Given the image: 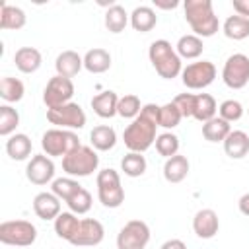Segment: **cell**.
<instances>
[{"instance_id":"obj_1","label":"cell","mask_w":249,"mask_h":249,"mask_svg":"<svg viewBox=\"0 0 249 249\" xmlns=\"http://www.w3.org/2000/svg\"><path fill=\"white\" fill-rule=\"evenodd\" d=\"M160 126V105L156 103H146L140 111V115L136 119H132V123L124 128L123 132V140L124 146L130 152H146L152 144H156V128Z\"/></svg>"},{"instance_id":"obj_2","label":"cell","mask_w":249,"mask_h":249,"mask_svg":"<svg viewBox=\"0 0 249 249\" xmlns=\"http://www.w3.org/2000/svg\"><path fill=\"white\" fill-rule=\"evenodd\" d=\"M183 10L187 23L191 25L196 37H212L218 31L220 23L210 0H187L183 4Z\"/></svg>"},{"instance_id":"obj_3","label":"cell","mask_w":249,"mask_h":249,"mask_svg":"<svg viewBox=\"0 0 249 249\" xmlns=\"http://www.w3.org/2000/svg\"><path fill=\"white\" fill-rule=\"evenodd\" d=\"M148 56H150V62L156 68V72L165 80H173L183 72L181 56L171 47V43L165 39L154 41L148 49Z\"/></svg>"},{"instance_id":"obj_4","label":"cell","mask_w":249,"mask_h":249,"mask_svg":"<svg viewBox=\"0 0 249 249\" xmlns=\"http://www.w3.org/2000/svg\"><path fill=\"white\" fill-rule=\"evenodd\" d=\"M99 167V156L91 146H80L62 158V171L70 177H88Z\"/></svg>"},{"instance_id":"obj_5","label":"cell","mask_w":249,"mask_h":249,"mask_svg":"<svg viewBox=\"0 0 249 249\" xmlns=\"http://www.w3.org/2000/svg\"><path fill=\"white\" fill-rule=\"evenodd\" d=\"M80 146L78 134L66 128H51L41 136V148L49 158H64Z\"/></svg>"},{"instance_id":"obj_6","label":"cell","mask_w":249,"mask_h":249,"mask_svg":"<svg viewBox=\"0 0 249 249\" xmlns=\"http://www.w3.org/2000/svg\"><path fill=\"white\" fill-rule=\"evenodd\" d=\"M97 196L99 202L107 208H119L124 200V189L121 185V177L115 169L107 167L97 173Z\"/></svg>"},{"instance_id":"obj_7","label":"cell","mask_w":249,"mask_h":249,"mask_svg":"<svg viewBox=\"0 0 249 249\" xmlns=\"http://www.w3.org/2000/svg\"><path fill=\"white\" fill-rule=\"evenodd\" d=\"M37 239V228L27 220H8L0 224V243L29 247Z\"/></svg>"},{"instance_id":"obj_8","label":"cell","mask_w":249,"mask_h":249,"mask_svg":"<svg viewBox=\"0 0 249 249\" xmlns=\"http://www.w3.org/2000/svg\"><path fill=\"white\" fill-rule=\"evenodd\" d=\"M222 80L231 89H241L249 82V56L243 53H233L224 62Z\"/></svg>"},{"instance_id":"obj_9","label":"cell","mask_w":249,"mask_h":249,"mask_svg":"<svg viewBox=\"0 0 249 249\" xmlns=\"http://www.w3.org/2000/svg\"><path fill=\"white\" fill-rule=\"evenodd\" d=\"M47 119L51 124H56V128H66V130H74V128H84L86 126V113L78 103H66L60 107H53L47 109Z\"/></svg>"},{"instance_id":"obj_10","label":"cell","mask_w":249,"mask_h":249,"mask_svg":"<svg viewBox=\"0 0 249 249\" xmlns=\"http://www.w3.org/2000/svg\"><path fill=\"white\" fill-rule=\"evenodd\" d=\"M214 78H216V66L210 60L191 62L181 72V80L189 89H204L214 82Z\"/></svg>"},{"instance_id":"obj_11","label":"cell","mask_w":249,"mask_h":249,"mask_svg":"<svg viewBox=\"0 0 249 249\" xmlns=\"http://www.w3.org/2000/svg\"><path fill=\"white\" fill-rule=\"evenodd\" d=\"M150 241V228L142 220L126 222L117 235V249H146Z\"/></svg>"},{"instance_id":"obj_12","label":"cell","mask_w":249,"mask_h":249,"mask_svg":"<svg viewBox=\"0 0 249 249\" xmlns=\"http://www.w3.org/2000/svg\"><path fill=\"white\" fill-rule=\"evenodd\" d=\"M74 95V84L70 78H64V76H53L47 86H45V91H43V101L49 109L53 107H60V105H66L70 103Z\"/></svg>"},{"instance_id":"obj_13","label":"cell","mask_w":249,"mask_h":249,"mask_svg":"<svg viewBox=\"0 0 249 249\" xmlns=\"http://www.w3.org/2000/svg\"><path fill=\"white\" fill-rule=\"evenodd\" d=\"M103 237H105V230H103L101 222L95 218H84V220H80V224L68 243H72L76 247H95L103 241Z\"/></svg>"},{"instance_id":"obj_14","label":"cell","mask_w":249,"mask_h":249,"mask_svg":"<svg viewBox=\"0 0 249 249\" xmlns=\"http://www.w3.org/2000/svg\"><path fill=\"white\" fill-rule=\"evenodd\" d=\"M25 175L33 185H47L51 181H54V163L49 156L45 154H35L31 156V160L27 161L25 167Z\"/></svg>"},{"instance_id":"obj_15","label":"cell","mask_w":249,"mask_h":249,"mask_svg":"<svg viewBox=\"0 0 249 249\" xmlns=\"http://www.w3.org/2000/svg\"><path fill=\"white\" fill-rule=\"evenodd\" d=\"M193 230L200 239H212L220 230L218 214L212 208H202L193 218Z\"/></svg>"},{"instance_id":"obj_16","label":"cell","mask_w":249,"mask_h":249,"mask_svg":"<svg viewBox=\"0 0 249 249\" xmlns=\"http://www.w3.org/2000/svg\"><path fill=\"white\" fill-rule=\"evenodd\" d=\"M33 212L41 220H56L60 214V198L54 193H39L33 198Z\"/></svg>"},{"instance_id":"obj_17","label":"cell","mask_w":249,"mask_h":249,"mask_svg":"<svg viewBox=\"0 0 249 249\" xmlns=\"http://www.w3.org/2000/svg\"><path fill=\"white\" fill-rule=\"evenodd\" d=\"M14 62H16V68L23 74H33L41 68L43 64V56L41 53L35 49V47H21L16 51L14 54Z\"/></svg>"},{"instance_id":"obj_18","label":"cell","mask_w":249,"mask_h":249,"mask_svg":"<svg viewBox=\"0 0 249 249\" xmlns=\"http://www.w3.org/2000/svg\"><path fill=\"white\" fill-rule=\"evenodd\" d=\"M117 105H119V95L113 89H105V91L91 97V109L101 119L115 117L117 115Z\"/></svg>"},{"instance_id":"obj_19","label":"cell","mask_w":249,"mask_h":249,"mask_svg":"<svg viewBox=\"0 0 249 249\" xmlns=\"http://www.w3.org/2000/svg\"><path fill=\"white\" fill-rule=\"evenodd\" d=\"M54 68L58 76L74 78L84 68V58L76 51H62L54 60Z\"/></svg>"},{"instance_id":"obj_20","label":"cell","mask_w":249,"mask_h":249,"mask_svg":"<svg viewBox=\"0 0 249 249\" xmlns=\"http://www.w3.org/2000/svg\"><path fill=\"white\" fill-rule=\"evenodd\" d=\"M224 152L231 160H241L249 154V134L243 130H231L224 140Z\"/></svg>"},{"instance_id":"obj_21","label":"cell","mask_w":249,"mask_h":249,"mask_svg":"<svg viewBox=\"0 0 249 249\" xmlns=\"http://www.w3.org/2000/svg\"><path fill=\"white\" fill-rule=\"evenodd\" d=\"M189 160L181 154H175L163 163V177L167 183H181L189 175Z\"/></svg>"},{"instance_id":"obj_22","label":"cell","mask_w":249,"mask_h":249,"mask_svg":"<svg viewBox=\"0 0 249 249\" xmlns=\"http://www.w3.org/2000/svg\"><path fill=\"white\" fill-rule=\"evenodd\" d=\"M84 68L91 74H103L111 68V54L109 51L101 49V47H95V49H89L86 54H84Z\"/></svg>"},{"instance_id":"obj_23","label":"cell","mask_w":249,"mask_h":249,"mask_svg":"<svg viewBox=\"0 0 249 249\" xmlns=\"http://www.w3.org/2000/svg\"><path fill=\"white\" fill-rule=\"evenodd\" d=\"M27 21V16L21 8L2 2L0 4V29H21Z\"/></svg>"},{"instance_id":"obj_24","label":"cell","mask_w":249,"mask_h":249,"mask_svg":"<svg viewBox=\"0 0 249 249\" xmlns=\"http://www.w3.org/2000/svg\"><path fill=\"white\" fill-rule=\"evenodd\" d=\"M156 23H158V16L150 6H136L130 14V25L134 31L148 33L156 27Z\"/></svg>"},{"instance_id":"obj_25","label":"cell","mask_w":249,"mask_h":249,"mask_svg":"<svg viewBox=\"0 0 249 249\" xmlns=\"http://www.w3.org/2000/svg\"><path fill=\"white\" fill-rule=\"evenodd\" d=\"M89 142H91L93 150L107 152V150L115 148V144H117V132H115V128L109 126V124L93 126L91 132H89Z\"/></svg>"},{"instance_id":"obj_26","label":"cell","mask_w":249,"mask_h":249,"mask_svg":"<svg viewBox=\"0 0 249 249\" xmlns=\"http://www.w3.org/2000/svg\"><path fill=\"white\" fill-rule=\"evenodd\" d=\"M31 150H33V144L29 140L27 134H12L8 140H6V152L12 160L16 161H21V160H27L31 156Z\"/></svg>"},{"instance_id":"obj_27","label":"cell","mask_w":249,"mask_h":249,"mask_svg":"<svg viewBox=\"0 0 249 249\" xmlns=\"http://www.w3.org/2000/svg\"><path fill=\"white\" fill-rule=\"evenodd\" d=\"M216 99L210 93H196L195 95V109H193V119L200 121L202 124L210 119L216 117Z\"/></svg>"},{"instance_id":"obj_28","label":"cell","mask_w":249,"mask_h":249,"mask_svg":"<svg viewBox=\"0 0 249 249\" xmlns=\"http://www.w3.org/2000/svg\"><path fill=\"white\" fill-rule=\"evenodd\" d=\"M175 51L181 58H187V60H193V58H198L204 51V45H202V39L196 37L195 33L191 35H183L179 37L177 45H175Z\"/></svg>"},{"instance_id":"obj_29","label":"cell","mask_w":249,"mask_h":249,"mask_svg":"<svg viewBox=\"0 0 249 249\" xmlns=\"http://www.w3.org/2000/svg\"><path fill=\"white\" fill-rule=\"evenodd\" d=\"M230 132H231V126L222 117H214L202 124V136L208 142H224Z\"/></svg>"},{"instance_id":"obj_30","label":"cell","mask_w":249,"mask_h":249,"mask_svg":"<svg viewBox=\"0 0 249 249\" xmlns=\"http://www.w3.org/2000/svg\"><path fill=\"white\" fill-rule=\"evenodd\" d=\"M224 35L228 39H233V41H243L249 37V19L247 18H241V16H230L226 21H224Z\"/></svg>"},{"instance_id":"obj_31","label":"cell","mask_w":249,"mask_h":249,"mask_svg":"<svg viewBox=\"0 0 249 249\" xmlns=\"http://www.w3.org/2000/svg\"><path fill=\"white\" fill-rule=\"evenodd\" d=\"M128 14H126V10L123 8V6H119V4H111L109 8H107V12H105V27H107V31H111V33H121V31H124V27H126V23H128Z\"/></svg>"},{"instance_id":"obj_32","label":"cell","mask_w":249,"mask_h":249,"mask_svg":"<svg viewBox=\"0 0 249 249\" xmlns=\"http://www.w3.org/2000/svg\"><path fill=\"white\" fill-rule=\"evenodd\" d=\"M25 93V88H23V82L18 80V78H12V76H4L0 80V97L8 103H16L23 97Z\"/></svg>"},{"instance_id":"obj_33","label":"cell","mask_w":249,"mask_h":249,"mask_svg":"<svg viewBox=\"0 0 249 249\" xmlns=\"http://www.w3.org/2000/svg\"><path fill=\"white\" fill-rule=\"evenodd\" d=\"M78 224H80V220L76 218L74 212H60L56 216V220H54V231H56V235L60 239L70 241V237L74 235Z\"/></svg>"},{"instance_id":"obj_34","label":"cell","mask_w":249,"mask_h":249,"mask_svg":"<svg viewBox=\"0 0 249 249\" xmlns=\"http://www.w3.org/2000/svg\"><path fill=\"white\" fill-rule=\"evenodd\" d=\"M148 163H146V158L138 152H128L123 160H121V169L124 171V175L128 177H140L144 175Z\"/></svg>"},{"instance_id":"obj_35","label":"cell","mask_w":249,"mask_h":249,"mask_svg":"<svg viewBox=\"0 0 249 249\" xmlns=\"http://www.w3.org/2000/svg\"><path fill=\"white\" fill-rule=\"evenodd\" d=\"M144 105H140L138 95L134 93H126L123 97H119V105H117V115H121L123 119H136L140 115Z\"/></svg>"},{"instance_id":"obj_36","label":"cell","mask_w":249,"mask_h":249,"mask_svg":"<svg viewBox=\"0 0 249 249\" xmlns=\"http://www.w3.org/2000/svg\"><path fill=\"white\" fill-rule=\"evenodd\" d=\"M19 124V113L12 105L0 107V136H10Z\"/></svg>"},{"instance_id":"obj_37","label":"cell","mask_w":249,"mask_h":249,"mask_svg":"<svg viewBox=\"0 0 249 249\" xmlns=\"http://www.w3.org/2000/svg\"><path fill=\"white\" fill-rule=\"evenodd\" d=\"M53 193L60 198V200H68V198H72L80 189H82V185L78 183V181H74L72 177H60V179H54L53 181Z\"/></svg>"},{"instance_id":"obj_38","label":"cell","mask_w":249,"mask_h":249,"mask_svg":"<svg viewBox=\"0 0 249 249\" xmlns=\"http://www.w3.org/2000/svg\"><path fill=\"white\" fill-rule=\"evenodd\" d=\"M156 150L160 156H163L165 160L179 154V138L173 132H161L156 138Z\"/></svg>"},{"instance_id":"obj_39","label":"cell","mask_w":249,"mask_h":249,"mask_svg":"<svg viewBox=\"0 0 249 249\" xmlns=\"http://www.w3.org/2000/svg\"><path fill=\"white\" fill-rule=\"evenodd\" d=\"M181 119H183V115H181V111L177 109V105L173 101H169V103L160 107V126L175 128L181 123Z\"/></svg>"},{"instance_id":"obj_40","label":"cell","mask_w":249,"mask_h":249,"mask_svg":"<svg viewBox=\"0 0 249 249\" xmlns=\"http://www.w3.org/2000/svg\"><path fill=\"white\" fill-rule=\"evenodd\" d=\"M66 204H68L70 212H74V214H86L91 208V195L82 187L72 198L66 200Z\"/></svg>"},{"instance_id":"obj_41","label":"cell","mask_w":249,"mask_h":249,"mask_svg":"<svg viewBox=\"0 0 249 249\" xmlns=\"http://www.w3.org/2000/svg\"><path fill=\"white\" fill-rule=\"evenodd\" d=\"M218 113H220V117H222L224 121L235 123V121H239V119L243 117V107H241V103L235 101V99H226V101L220 103Z\"/></svg>"},{"instance_id":"obj_42","label":"cell","mask_w":249,"mask_h":249,"mask_svg":"<svg viewBox=\"0 0 249 249\" xmlns=\"http://www.w3.org/2000/svg\"><path fill=\"white\" fill-rule=\"evenodd\" d=\"M173 103L177 105V109L181 111L183 119L187 117H193V109H195V93H179Z\"/></svg>"},{"instance_id":"obj_43","label":"cell","mask_w":249,"mask_h":249,"mask_svg":"<svg viewBox=\"0 0 249 249\" xmlns=\"http://www.w3.org/2000/svg\"><path fill=\"white\" fill-rule=\"evenodd\" d=\"M231 6H233V10H235L237 16L249 19V0H233Z\"/></svg>"},{"instance_id":"obj_44","label":"cell","mask_w":249,"mask_h":249,"mask_svg":"<svg viewBox=\"0 0 249 249\" xmlns=\"http://www.w3.org/2000/svg\"><path fill=\"white\" fill-rule=\"evenodd\" d=\"M160 249H187V245H185V241H183V239L173 237V239H167L165 243H161V247H160Z\"/></svg>"},{"instance_id":"obj_45","label":"cell","mask_w":249,"mask_h":249,"mask_svg":"<svg viewBox=\"0 0 249 249\" xmlns=\"http://www.w3.org/2000/svg\"><path fill=\"white\" fill-rule=\"evenodd\" d=\"M237 206H239V212H241V214H245V216H249V193H245V195H241V198H239V202H237Z\"/></svg>"},{"instance_id":"obj_46","label":"cell","mask_w":249,"mask_h":249,"mask_svg":"<svg viewBox=\"0 0 249 249\" xmlns=\"http://www.w3.org/2000/svg\"><path fill=\"white\" fill-rule=\"evenodd\" d=\"M154 6L156 8H161V10H173L179 6L177 0H169V2H163V0H154Z\"/></svg>"},{"instance_id":"obj_47","label":"cell","mask_w":249,"mask_h":249,"mask_svg":"<svg viewBox=\"0 0 249 249\" xmlns=\"http://www.w3.org/2000/svg\"><path fill=\"white\" fill-rule=\"evenodd\" d=\"M247 113H249V109H247Z\"/></svg>"}]
</instances>
